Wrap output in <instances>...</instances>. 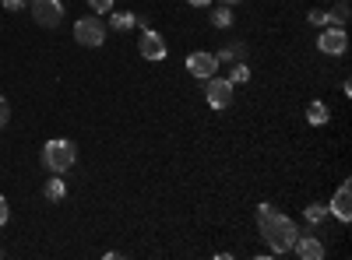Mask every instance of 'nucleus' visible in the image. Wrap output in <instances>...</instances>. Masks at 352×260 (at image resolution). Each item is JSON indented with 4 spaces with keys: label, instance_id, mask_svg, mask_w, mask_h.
<instances>
[{
    "label": "nucleus",
    "instance_id": "1",
    "mask_svg": "<svg viewBox=\"0 0 352 260\" xmlns=\"http://www.w3.org/2000/svg\"><path fill=\"white\" fill-rule=\"evenodd\" d=\"M257 233H261V239L268 243V250L272 253H292V243H296V236H300V225L292 222L289 215H278V211H272L268 218H261L257 222Z\"/></svg>",
    "mask_w": 352,
    "mask_h": 260
},
{
    "label": "nucleus",
    "instance_id": "2",
    "mask_svg": "<svg viewBox=\"0 0 352 260\" xmlns=\"http://www.w3.org/2000/svg\"><path fill=\"white\" fill-rule=\"evenodd\" d=\"M74 162H78V144H74V141L53 137V141L43 144V165H46L50 172H56V176H64L67 169H74Z\"/></svg>",
    "mask_w": 352,
    "mask_h": 260
},
{
    "label": "nucleus",
    "instance_id": "3",
    "mask_svg": "<svg viewBox=\"0 0 352 260\" xmlns=\"http://www.w3.org/2000/svg\"><path fill=\"white\" fill-rule=\"evenodd\" d=\"M74 39H78V46H88V49L102 46V43H106V25L99 21V14L78 18V21H74Z\"/></svg>",
    "mask_w": 352,
    "mask_h": 260
},
{
    "label": "nucleus",
    "instance_id": "4",
    "mask_svg": "<svg viewBox=\"0 0 352 260\" xmlns=\"http://www.w3.org/2000/svg\"><path fill=\"white\" fill-rule=\"evenodd\" d=\"M232 92H236V84H232L229 78H204V99H208L212 109H229L232 106Z\"/></svg>",
    "mask_w": 352,
    "mask_h": 260
},
{
    "label": "nucleus",
    "instance_id": "5",
    "mask_svg": "<svg viewBox=\"0 0 352 260\" xmlns=\"http://www.w3.org/2000/svg\"><path fill=\"white\" fill-rule=\"evenodd\" d=\"M32 18L43 25V28H56L64 21V0H32Z\"/></svg>",
    "mask_w": 352,
    "mask_h": 260
},
{
    "label": "nucleus",
    "instance_id": "6",
    "mask_svg": "<svg viewBox=\"0 0 352 260\" xmlns=\"http://www.w3.org/2000/svg\"><path fill=\"white\" fill-rule=\"evenodd\" d=\"M317 49L328 53V56H342L349 49V36L342 25H324V32L317 36Z\"/></svg>",
    "mask_w": 352,
    "mask_h": 260
},
{
    "label": "nucleus",
    "instance_id": "7",
    "mask_svg": "<svg viewBox=\"0 0 352 260\" xmlns=\"http://www.w3.org/2000/svg\"><path fill=\"white\" fill-rule=\"evenodd\" d=\"M187 71H190V78H197V81L219 74V60H215V53H208V49H194V53L187 56Z\"/></svg>",
    "mask_w": 352,
    "mask_h": 260
},
{
    "label": "nucleus",
    "instance_id": "8",
    "mask_svg": "<svg viewBox=\"0 0 352 260\" xmlns=\"http://www.w3.org/2000/svg\"><path fill=\"white\" fill-rule=\"evenodd\" d=\"M138 53L144 56V60H166L169 46H166V39L155 32V28H148V32H141V39H138Z\"/></svg>",
    "mask_w": 352,
    "mask_h": 260
},
{
    "label": "nucleus",
    "instance_id": "9",
    "mask_svg": "<svg viewBox=\"0 0 352 260\" xmlns=\"http://www.w3.org/2000/svg\"><path fill=\"white\" fill-rule=\"evenodd\" d=\"M328 215H335L338 222H352V183L342 180V187L335 190L331 204H328Z\"/></svg>",
    "mask_w": 352,
    "mask_h": 260
},
{
    "label": "nucleus",
    "instance_id": "10",
    "mask_svg": "<svg viewBox=\"0 0 352 260\" xmlns=\"http://www.w3.org/2000/svg\"><path fill=\"white\" fill-rule=\"evenodd\" d=\"M292 253H296L300 260H324V257H328V246L320 243L317 236H296V243H292Z\"/></svg>",
    "mask_w": 352,
    "mask_h": 260
},
{
    "label": "nucleus",
    "instance_id": "11",
    "mask_svg": "<svg viewBox=\"0 0 352 260\" xmlns=\"http://www.w3.org/2000/svg\"><path fill=\"white\" fill-rule=\"evenodd\" d=\"M307 123H310V127H324V123H331V109L320 102V99H314V102L307 106Z\"/></svg>",
    "mask_w": 352,
    "mask_h": 260
},
{
    "label": "nucleus",
    "instance_id": "12",
    "mask_svg": "<svg viewBox=\"0 0 352 260\" xmlns=\"http://www.w3.org/2000/svg\"><path fill=\"white\" fill-rule=\"evenodd\" d=\"M109 28L113 32H131L134 28V11H109Z\"/></svg>",
    "mask_w": 352,
    "mask_h": 260
},
{
    "label": "nucleus",
    "instance_id": "13",
    "mask_svg": "<svg viewBox=\"0 0 352 260\" xmlns=\"http://www.w3.org/2000/svg\"><path fill=\"white\" fill-rule=\"evenodd\" d=\"M215 60H219V67L222 64H232V60H247V46L243 43H232L229 49H219L215 53Z\"/></svg>",
    "mask_w": 352,
    "mask_h": 260
},
{
    "label": "nucleus",
    "instance_id": "14",
    "mask_svg": "<svg viewBox=\"0 0 352 260\" xmlns=\"http://www.w3.org/2000/svg\"><path fill=\"white\" fill-rule=\"evenodd\" d=\"M43 193H46V200H64V197H67V183H64V180L53 172V180H46Z\"/></svg>",
    "mask_w": 352,
    "mask_h": 260
},
{
    "label": "nucleus",
    "instance_id": "15",
    "mask_svg": "<svg viewBox=\"0 0 352 260\" xmlns=\"http://www.w3.org/2000/svg\"><path fill=\"white\" fill-rule=\"evenodd\" d=\"M349 14H352V8H349V0H335V8L328 11V25H342V28H345Z\"/></svg>",
    "mask_w": 352,
    "mask_h": 260
},
{
    "label": "nucleus",
    "instance_id": "16",
    "mask_svg": "<svg viewBox=\"0 0 352 260\" xmlns=\"http://www.w3.org/2000/svg\"><path fill=\"white\" fill-rule=\"evenodd\" d=\"M324 218H328V204H317V200H314V204L303 208V222L307 225H320Z\"/></svg>",
    "mask_w": 352,
    "mask_h": 260
},
{
    "label": "nucleus",
    "instance_id": "17",
    "mask_svg": "<svg viewBox=\"0 0 352 260\" xmlns=\"http://www.w3.org/2000/svg\"><path fill=\"white\" fill-rule=\"evenodd\" d=\"M229 81H232V84H247V81H250L247 60H232V64H229Z\"/></svg>",
    "mask_w": 352,
    "mask_h": 260
},
{
    "label": "nucleus",
    "instance_id": "18",
    "mask_svg": "<svg viewBox=\"0 0 352 260\" xmlns=\"http://www.w3.org/2000/svg\"><path fill=\"white\" fill-rule=\"evenodd\" d=\"M208 21H212V28H229V25H232V11H229L226 4H219V8L208 14Z\"/></svg>",
    "mask_w": 352,
    "mask_h": 260
},
{
    "label": "nucleus",
    "instance_id": "19",
    "mask_svg": "<svg viewBox=\"0 0 352 260\" xmlns=\"http://www.w3.org/2000/svg\"><path fill=\"white\" fill-rule=\"evenodd\" d=\"M88 8H92L96 14H109L113 11V0H88Z\"/></svg>",
    "mask_w": 352,
    "mask_h": 260
},
{
    "label": "nucleus",
    "instance_id": "20",
    "mask_svg": "<svg viewBox=\"0 0 352 260\" xmlns=\"http://www.w3.org/2000/svg\"><path fill=\"white\" fill-rule=\"evenodd\" d=\"M8 120H11V102L0 95V127H8Z\"/></svg>",
    "mask_w": 352,
    "mask_h": 260
},
{
    "label": "nucleus",
    "instance_id": "21",
    "mask_svg": "<svg viewBox=\"0 0 352 260\" xmlns=\"http://www.w3.org/2000/svg\"><path fill=\"white\" fill-rule=\"evenodd\" d=\"M8 218H11V208H8V197L0 193V225H8Z\"/></svg>",
    "mask_w": 352,
    "mask_h": 260
},
{
    "label": "nucleus",
    "instance_id": "22",
    "mask_svg": "<svg viewBox=\"0 0 352 260\" xmlns=\"http://www.w3.org/2000/svg\"><path fill=\"white\" fill-rule=\"evenodd\" d=\"M307 18H310L314 25H320V28H324V25H328V11H310Z\"/></svg>",
    "mask_w": 352,
    "mask_h": 260
},
{
    "label": "nucleus",
    "instance_id": "23",
    "mask_svg": "<svg viewBox=\"0 0 352 260\" xmlns=\"http://www.w3.org/2000/svg\"><path fill=\"white\" fill-rule=\"evenodd\" d=\"M0 4H4V11H21L25 0H0Z\"/></svg>",
    "mask_w": 352,
    "mask_h": 260
},
{
    "label": "nucleus",
    "instance_id": "24",
    "mask_svg": "<svg viewBox=\"0 0 352 260\" xmlns=\"http://www.w3.org/2000/svg\"><path fill=\"white\" fill-rule=\"evenodd\" d=\"M272 211H275V208H272V204H257V222H261V218H268V215H272Z\"/></svg>",
    "mask_w": 352,
    "mask_h": 260
},
{
    "label": "nucleus",
    "instance_id": "25",
    "mask_svg": "<svg viewBox=\"0 0 352 260\" xmlns=\"http://www.w3.org/2000/svg\"><path fill=\"white\" fill-rule=\"evenodd\" d=\"M187 4H190V8H212L215 0H187Z\"/></svg>",
    "mask_w": 352,
    "mask_h": 260
},
{
    "label": "nucleus",
    "instance_id": "26",
    "mask_svg": "<svg viewBox=\"0 0 352 260\" xmlns=\"http://www.w3.org/2000/svg\"><path fill=\"white\" fill-rule=\"evenodd\" d=\"M219 4H226V8H236V4H243V0H219Z\"/></svg>",
    "mask_w": 352,
    "mask_h": 260
}]
</instances>
